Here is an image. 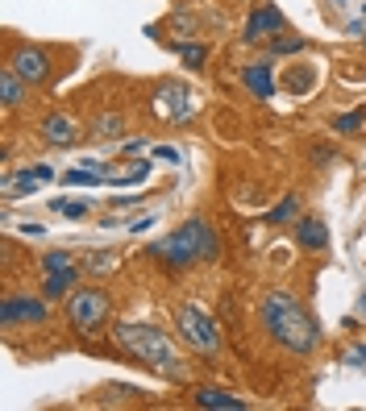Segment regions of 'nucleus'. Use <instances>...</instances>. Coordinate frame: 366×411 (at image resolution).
Returning <instances> with one entry per match:
<instances>
[{"mask_svg":"<svg viewBox=\"0 0 366 411\" xmlns=\"http://www.w3.org/2000/svg\"><path fill=\"white\" fill-rule=\"evenodd\" d=\"M263 328L288 353H312L320 340L317 320L304 312V303L295 295H288V291H267L263 295Z\"/></svg>","mask_w":366,"mask_h":411,"instance_id":"1","label":"nucleus"},{"mask_svg":"<svg viewBox=\"0 0 366 411\" xmlns=\"http://www.w3.org/2000/svg\"><path fill=\"white\" fill-rule=\"evenodd\" d=\"M113 340L121 345L129 358H138L142 365L150 370H158L163 378H171L179 383L183 378V358H179V349H175V340L163 333V328H154V324H117L113 328Z\"/></svg>","mask_w":366,"mask_h":411,"instance_id":"2","label":"nucleus"},{"mask_svg":"<svg viewBox=\"0 0 366 411\" xmlns=\"http://www.w3.org/2000/svg\"><path fill=\"white\" fill-rule=\"evenodd\" d=\"M217 254H220V245L204 220H188L183 229H175L163 241L150 245V258H158V262L167 270H175V274H179V270H192L195 262H217Z\"/></svg>","mask_w":366,"mask_h":411,"instance_id":"3","label":"nucleus"},{"mask_svg":"<svg viewBox=\"0 0 366 411\" xmlns=\"http://www.w3.org/2000/svg\"><path fill=\"white\" fill-rule=\"evenodd\" d=\"M175 328H179V337H183V345L192 349V353H200V358H217L220 353V328L217 320L208 316V308L204 303H183L179 312H175Z\"/></svg>","mask_w":366,"mask_h":411,"instance_id":"4","label":"nucleus"},{"mask_svg":"<svg viewBox=\"0 0 366 411\" xmlns=\"http://www.w3.org/2000/svg\"><path fill=\"white\" fill-rule=\"evenodd\" d=\"M67 320H71V328L79 337H92L104 328V320H108V295L100 287H79L71 291V299H67Z\"/></svg>","mask_w":366,"mask_h":411,"instance_id":"5","label":"nucleus"},{"mask_svg":"<svg viewBox=\"0 0 366 411\" xmlns=\"http://www.w3.org/2000/svg\"><path fill=\"white\" fill-rule=\"evenodd\" d=\"M0 320H4V328H17V324H46L50 320L46 295H4Z\"/></svg>","mask_w":366,"mask_h":411,"instance_id":"6","label":"nucleus"},{"mask_svg":"<svg viewBox=\"0 0 366 411\" xmlns=\"http://www.w3.org/2000/svg\"><path fill=\"white\" fill-rule=\"evenodd\" d=\"M4 67H13L29 88H38V83L50 79V54L42 46H13L9 58H4Z\"/></svg>","mask_w":366,"mask_h":411,"instance_id":"7","label":"nucleus"},{"mask_svg":"<svg viewBox=\"0 0 366 411\" xmlns=\"http://www.w3.org/2000/svg\"><path fill=\"white\" fill-rule=\"evenodd\" d=\"M154 113H158L163 121H188L195 113V96L183 83H163V88L154 92Z\"/></svg>","mask_w":366,"mask_h":411,"instance_id":"8","label":"nucleus"},{"mask_svg":"<svg viewBox=\"0 0 366 411\" xmlns=\"http://www.w3.org/2000/svg\"><path fill=\"white\" fill-rule=\"evenodd\" d=\"M288 29V21H283V13L275 9V4H263V9H254L250 13V21H245V42L250 46H258V42H270V38H279Z\"/></svg>","mask_w":366,"mask_h":411,"instance_id":"9","label":"nucleus"},{"mask_svg":"<svg viewBox=\"0 0 366 411\" xmlns=\"http://www.w3.org/2000/svg\"><path fill=\"white\" fill-rule=\"evenodd\" d=\"M42 142L54 145V150H67V145L79 142V125L67 113H50V117H42Z\"/></svg>","mask_w":366,"mask_h":411,"instance_id":"10","label":"nucleus"},{"mask_svg":"<svg viewBox=\"0 0 366 411\" xmlns=\"http://www.w3.org/2000/svg\"><path fill=\"white\" fill-rule=\"evenodd\" d=\"M242 83L250 88V96L267 100L275 96V58H258V63H250V67H242Z\"/></svg>","mask_w":366,"mask_h":411,"instance_id":"11","label":"nucleus"},{"mask_svg":"<svg viewBox=\"0 0 366 411\" xmlns=\"http://www.w3.org/2000/svg\"><path fill=\"white\" fill-rule=\"evenodd\" d=\"M50 179H54L50 167H34V170H21V175H9V179H4V192H9V199H17V195H38V187L50 183Z\"/></svg>","mask_w":366,"mask_h":411,"instance_id":"12","label":"nucleus"},{"mask_svg":"<svg viewBox=\"0 0 366 411\" xmlns=\"http://www.w3.org/2000/svg\"><path fill=\"white\" fill-rule=\"evenodd\" d=\"M195 407H213V411H242L245 399H238L233 390L220 387H195Z\"/></svg>","mask_w":366,"mask_h":411,"instance_id":"13","label":"nucleus"},{"mask_svg":"<svg viewBox=\"0 0 366 411\" xmlns=\"http://www.w3.org/2000/svg\"><path fill=\"white\" fill-rule=\"evenodd\" d=\"M25 100H29V83H25L13 67H4V71H0V104H4V108H21Z\"/></svg>","mask_w":366,"mask_h":411,"instance_id":"14","label":"nucleus"},{"mask_svg":"<svg viewBox=\"0 0 366 411\" xmlns=\"http://www.w3.org/2000/svg\"><path fill=\"white\" fill-rule=\"evenodd\" d=\"M295 245H300V249H308V254H317V249H329V229H325L317 217L300 220V224H295Z\"/></svg>","mask_w":366,"mask_h":411,"instance_id":"15","label":"nucleus"},{"mask_svg":"<svg viewBox=\"0 0 366 411\" xmlns=\"http://www.w3.org/2000/svg\"><path fill=\"white\" fill-rule=\"evenodd\" d=\"M121 129H125V117H121V113H100V117H92V125H88V133H92L96 142L117 137Z\"/></svg>","mask_w":366,"mask_h":411,"instance_id":"16","label":"nucleus"},{"mask_svg":"<svg viewBox=\"0 0 366 411\" xmlns=\"http://www.w3.org/2000/svg\"><path fill=\"white\" fill-rule=\"evenodd\" d=\"M75 279H79V270H67V274H46V287H42V295H46V299H63V295H71Z\"/></svg>","mask_w":366,"mask_h":411,"instance_id":"17","label":"nucleus"},{"mask_svg":"<svg viewBox=\"0 0 366 411\" xmlns=\"http://www.w3.org/2000/svg\"><path fill=\"white\" fill-rule=\"evenodd\" d=\"M300 50H304V38H300V33H279V38H270L267 54L279 58V54H300Z\"/></svg>","mask_w":366,"mask_h":411,"instance_id":"18","label":"nucleus"},{"mask_svg":"<svg viewBox=\"0 0 366 411\" xmlns=\"http://www.w3.org/2000/svg\"><path fill=\"white\" fill-rule=\"evenodd\" d=\"M295 208H300V195H283V204H279V208H270L267 220H270V224H283V220L295 217Z\"/></svg>","mask_w":366,"mask_h":411,"instance_id":"19","label":"nucleus"},{"mask_svg":"<svg viewBox=\"0 0 366 411\" xmlns=\"http://www.w3.org/2000/svg\"><path fill=\"white\" fill-rule=\"evenodd\" d=\"M150 167H154V162H146V158H142V162H138L133 170H125V175H113V183H121V187H138V183H142V179L150 175Z\"/></svg>","mask_w":366,"mask_h":411,"instance_id":"20","label":"nucleus"},{"mask_svg":"<svg viewBox=\"0 0 366 411\" xmlns=\"http://www.w3.org/2000/svg\"><path fill=\"white\" fill-rule=\"evenodd\" d=\"M42 266H46V274H67V270H75V262H71V254H46Z\"/></svg>","mask_w":366,"mask_h":411,"instance_id":"21","label":"nucleus"},{"mask_svg":"<svg viewBox=\"0 0 366 411\" xmlns=\"http://www.w3.org/2000/svg\"><path fill=\"white\" fill-rule=\"evenodd\" d=\"M179 54H183V67L200 71V67H204V58H208V46H179Z\"/></svg>","mask_w":366,"mask_h":411,"instance_id":"22","label":"nucleus"},{"mask_svg":"<svg viewBox=\"0 0 366 411\" xmlns=\"http://www.w3.org/2000/svg\"><path fill=\"white\" fill-rule=\"evenodd\" d=\"M50 208L54 212H63V217H88V204H75V199H50Z\"/></svg>","mask_w":366,"mask_h":411,"instance_id":"23","label":"nucleus"},{"mask_svg":"<svg viewBox=\"0 0 366 411\" xmlns=\"http://www.w3.org/2000/svg\"><path fill=\"white\" fill-rule=\"evenodd\" d=\"M358 125H362V113H345V117L333 121V129H337L342 137H350V133H358Z\"/></svg>","mask_w":366,"mask_h":411,"instance_id":"24","label":"nucleus"},{"mask_svg":"<svg viewBox=\"0 0 366 411\" xmlns=\"http://www.w3.org/2000/svg\"><path fill=\"white\" fill-rule=\"evenodd\" d=\"M154 162H167V167H179V162H183V154H179L175 145H154Z\"/></svg>","mask_w":366,"mask_h":411,"instance_id":"25","label":"nucleus"},{"mask_svg":"<svg viewBox=\"0 0 366 411\" xmlns=\"http://www.w3.org/2000/svg\"><path fill=\"white\" fill-rule=\"evenodd\" d=\"M88 266H92V270H113V254H92Z\"/></svg>","mask_w":366,"mask_h":411,"instance_id":"26","label":"nucleus"},{"mask_svg":"<svg viewBox=\"0 0 366 411\" xmlns=\"http://www.w3.org/2000/svg\"><path fill=\"white\" fill-rule=\"evenodd\" d=\"M345 362H350V365H366V345H354V349L345 353Z\"/></svg>","mask_w":366,"mask_h":411,"instance_id":"27","label":"nucleus"},{"mask_svg":"<svg viewBox=\"0 0 366 411\" xmlns=\"http://www.w3.org/2000/svg\"><path fill=\"white\" fill-rule=\"evenodd\" d=\"M312 158H317L320 167H329V162L337 158V150H325V145H317V150H312Z\"/></svg>","mask_w":366,"mask_h":411,"instance_id":"28","label":"nucleus"},{"mask_svg":"<svg viewBox=\"0 0 366 411\" xmlns=\"http://www.w3.org/2000/svg\"><path fill=\"white\" fill-rule=\"evenodd\" d=\"M42 233H46V229L34 224V220H25V224H21V237H42Z\"/></svg>","mask_w":366,"mask_h":411,"instance_id":"29","label":"nucleus"},{"mask_svg":"<svg viewBox=\"0 0 366 411\" xmlns=\"http://www.w3.org/2000/svg\"><path fill=\"white\" fill-rule=\"evenodd\" d=\"M146 195H117V208H125V204H142Z\"/></svg>","mask_w":366,"mask_h":411,"instance_id":"30","label":"nucleus"},{"mask_svg":"<svg viewBox=\"0 0 366 411\" xmlns=\"http://www.w3.org/2000/svg\"><path fill=\"white\" fill-rule=\"evenodd\" d=\"M362 50H366V38H362Z\"/></svg>","mask_w":366,"mask_h":411,"instance_id":"31","label":"nucleus"}]
</instances>
